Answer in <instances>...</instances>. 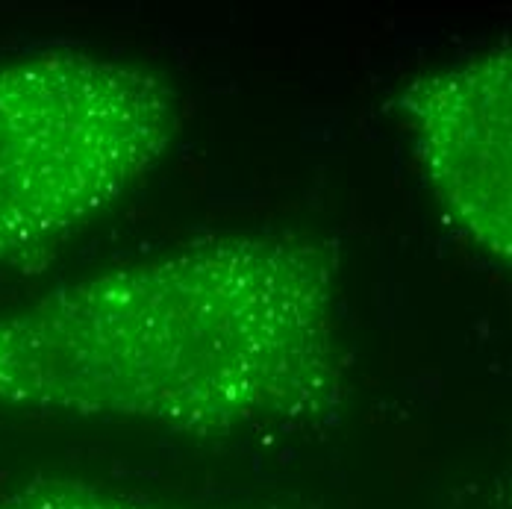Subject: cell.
Instances as JSON below:
<instances>
[{"label": "cell", "instance_id": "obj_1", "mask_svg": "<svg viewBox=\"0 0 512 509\" xmlns=\"http://www.w3.org/2000/svg\"><path fill=\"white\" fill-rule=\"evenodd\" d=\"M339 254L289 230L183 242L0 312V409L183 436L301 430L351 392Z\"/></svg>", "mask_w": 512, "mask_h": 509}, {"label": "cell", "instance_id": "obj_2", "mask_svg": "<svg viewBox=\"0 0 512 509\" xmlns=\"http://www.w3.org/2000/svg\"><path fill=\"white\" fill-rule=\"evenodd\" d=\"M180 101L148 65L56 48L0 62V271L51 254L165 159Z\"/></svg>", "mask_w": 512, "mask_h": 509}, {"label": "cell", "instance_id": "obj_3", "mask_svg": "<svg viewBox=\"0 0 512 509\" xmlns=\"http://www.w3.org/2000/svg\"><path fill=\"white\" fill-rule=\"evenodd\" d=\"M395 109L445 218L471 248L510 268V45H489L412 77Z\"/></svg>", "mask_w": 512, "mask_h": 509}, {"label": "cell", "instance_id": "obj_4", "mask_svg": "<svg viewBox=\"0 0 512 509\" xmlns=\"http://www.w3.org/2000/svg\"><path fill=\"white\" fill-rule=\"evenodd\" d=\"M0 509H180L156 504L148 498L124 495L89 480L42 477L18 486L0 498Z\"/></svg>", "mask_w": 512, "mask_h": 509}]
</instances>
